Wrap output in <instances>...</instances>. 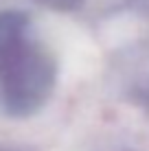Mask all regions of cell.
<instances>
[{"label": "cell", "instance_id": "6da1fadb", "mask_svg": "<svg viewBox=\"0 0 149 151\" xmlns=\"http://www.w3.org/2000/svg\"><path fill=\"white\" fill-rule=\"evenodd\" d=\"M57 64L31 33L24 13L0 11V99L13 116H29L50 99Z\"/></svg>", "mask_w": 149, "mask_h": 151}]
</instances>
